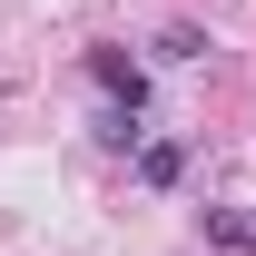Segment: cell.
<instances>
[{
  "instance_id": "obj_1",
  "label": "cell",
  "mask_w": 256,
  "mask_h": 256,
  "mask_svg": "<svg viewBox=\"0 0 256 256\" xmlns=\"http://www.w3.org/2000/svg\"><path fill=\"white\" fill-rule=\"evenodd\" d=\"M89 79H98L108 98H148V79H138V60H128V50H98V60H89Z\"/></svg>"
},
{
  "instance_id": "obj_2",
  "label": "cell",
  "mask_w": 256,
  "mask_h": 256,
  "mask_svg": "<svg viewBox=\"0 0 256 256\" xmlns=\"http://www.w3.org/2000/svg\"><path fill=\"white\" fill-rule=\"evenodd\" d=\"M178 138H138V178H148V188H178Z\"/></svg>"
},
{
  "instance_id": "obj_3",
  "label": "cell",
  "mask_w": 256,
  "mask_h": 256,
  "mask_svg": "<svg viewBox=\"0 0 256 256\" xmlns=\"http://www.w3.org/2000/svg\"><path fill=\"white\" fill-rule=\"evenodd\" d=\"M98 138H108V148H138V138H148V128H138V98H108V108H98Z\"/></svg>"
}]
</instances>
